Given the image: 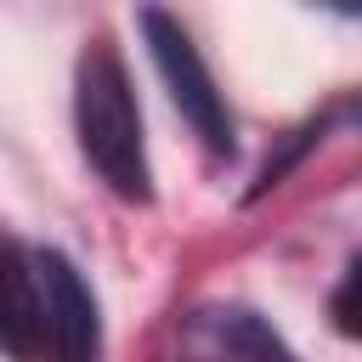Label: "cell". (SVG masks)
Instances as JSON below:
<instances>
[{"instance_id": "obj_2", "label": "cell", "mask_w": 362, "mask_h": 362, "mask_svg": "<svg viewBox=\"0 0 362 362\" xmlns=\"http://www.w3.org/2000/svg\"><path fill=\"white\" fill-rule=\"evenodd\" d=\"M141 34H147L153 68H158V79H164L170 102L181 107V119L192 124V136H198L215 158H232V153H238L232 113H226V96H221V85H215V74H209L204 51L192 45V34H187L170 11H158V6H147V11H141Z\"/></svg>"}, {"instance_id": "obj_3", "label": "cell", "mask_w": 362, "mask_h": 362, "mask_svg": "<svg viewBox=\"0 0 362 362\" xmlns=\"http://www.w3.org/2000/svg\"><path fill=\"white\" fill-rule=\"evenodd\" d=\"M51 328V249L0 238V351L40 362Z\"/></svg>"}, {"instance_id": "obj_5", "label": "cell", "mask_w": 362, "mask_h": 362, "mask_svg": "<svg viewBox=\"0 0 362 362\" xmlns=\"http://www.w3.org/2000/svg\"><path fill=\"white\" fill-rule=\"evenodd\" d=\"M40 362H102V317L79 266L51 249V328Z\"/></svg>"}, {"instance_id": "obj_1", "label": "cell", "mask_w": 362, "mask_h": 362, "mask_svg": "<svg viewBox=\"0 0 362 362\" xmlns=\"http://www.w3.org/2000/svg\"><path fill=\"white\" fill-rule=\"evenodd\" d=\"M74 130L85 164L102 175V187L124 204H153V164H147V136H141V107L124 74V57L113 51L107 34H96L79 51L74 68Z\"/></svg>"}, {"instance_id": "obj_4", "label": "cell", "mask_w": 362, "mask_h": 362, "mask_svg": "<svg viewBox=\"0 0 362 362\" xmlns=\"http://www.w3.org/2000/svg\"><path fill=\"white\" fill-rule=\"evenodd\" d=\"M181 362H300V356L260 311L215 300L181 322Z\"/></svg>"}]
</instances>
